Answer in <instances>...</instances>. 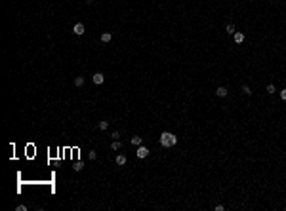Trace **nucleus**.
<instances>
[{
    "instance_id": "obj_4",
    "label": "nucleus",
    "mask_w": 286,
    "mask_h": 211,
    "mask_svg": "<svg viewBox=\"0 0 286 211\" xmlns=\"http://www.w3.org/2000/svg\"><path fill=\"white\" fill-rule=\"evenodd\" d=\"M233 40H235L236 44H242V42H244V32H238V31H236L235 34H233Z\"/></svg>"
},
{
    "instance_id": "obj_13",
    "label": "nucleus",
    "mask_w": 286,
    "mask_h": 211,
    "mask_svg": "<svg viewBox=\"0 0 286 211\" xmlns=\"http://www.w3.org/2000/svg\"><path fill=\"white\" fill-rule=\"evenodd\" d=\"M97 128H99V129H101V131H105V129L109 128V122H105V120H101L99 124H97Z\"/></svg>"
},
{
    "instance_id": "obj_3",
    "label": "nucleus",
    "mask_w": 286,
    "mask_h": 211,
    "mask_svg": "<svg viewBox=\"0 0 286 211\" xmlns=\"http://www.w3.org/2000/svg\"><path fill=\"white\" fill-rule=\"evenodd\" d=\"M84 31H86V27H84L82 23H76V25L73 27V32L76 34V36H80V34H84Z\"/></svg>"
},
{
    "instance_id": "obj_21",
    "label": "nucleus",
    "mask_w": 286,
    "mask_h": 211,
    "mask_svg": "<svg viewBox=\"0 0 286 211\" xmlns=\"http://www.w3.org/2000/svg\"><path fill=\"white\" fill-rule=\"evenodd\" d=\"M86 2H88V4H92V2H94V0H86Z\"/></svg>"
},
{
    "instance_id": "obj_11",
    "label": "nucleus",
    "mask_w": 286,
    "mask_h": 211,
    "mask_svg": "<svg viewBox=\"0 0 286 211\" xmlns=\"http://www.w3.org/2000/svg\"><path fill=\"white\" fill-rule=\"evenodd\" d=\"M74 86H76V87L84 86V76H76V78H74Z\"/></svg>"
},
{
    "instance_id": "obj_15",
    "label": "nucleus",
    "mask_w": 286,
    "mask_h": 211,
    "mask_svg": "<svg viewBox=\"0 0 286 211\" xmlns=\"http://www.w3.org/2000/svg\"><path fill=\"white\" fill-rule=\"evenodd\" d=\"M242 93H244V95H252V89H250V86H242Z\"/></svg>"
},
{
    "instance_id": "obj_18",
    "label": "nucleus",
    "mask_w": 286,
    "mask_h": 211,
    "mask_svg": "<svg viewBox=\"0 0 286 211\" xmlns=\"http://www.w3.org/2000/svg\"><path fill=\"white\" fill-rule=\"evenodd\" d=\"M280 99H282V101H286V87H284V89H280Z\"/></svg>"
},
{
    "instance_id": "obj_7",
    "label": "nucleus",
    "mask_w": 286,
    "mask_h": 211,
    "mask_svg": "<svg viewBox=\"0 0 286 211\" xmlns=\"http://www.w3.org/2000/svg\"><path fill=\"white\" fill-rule=\"evenodd\" d=\"M114 162H116V165H124L128 162V158L124 156V154H116V158H114Z\"/></svg>"
},
{
    "instance_id": "obj_6",
    "label": "nucleus",
    "mask_w": 286,
    "mask_h": 211,
    "mask_svg": "<svg viewBox=\"0 0 286 211\" xmlns=\"http://www.w3.org/2000/svg\"><path fill=\"white\" fill-rule=\"evenodd\" d=\"M92 80H94V84H97V86H99V84H103L105 76H103L101 72H95V74H94V78H92Z\"/></svg>"
},
{
    "instance_id": "obj_9",
    "label": "nucleus",
    "mask_w": 286,
    "mask_h": 211,
    "mask_svg": "<svg viewBox=\"0 0 286 211\" xmlns=\"http://www.w3.org/2000/svg\"><path fill=\"white\" fill-rule=\"evenodd\" d=\"M111 40H113V34H111V32H103V34H101V42L107 44V42H111Z\"/></svg>"
},
{
    "instance_id": "obj_19",
    "label": "nucleus",
    "mask_w": 286,
    "mask_h": 211,
    "mask_svg": "<svg viewBox=\"0 0 286 211\" xmlns=\"http://www.w3.org/2000/svg\"><path fill=\"white\" fill-rule=\"evenodd\" d=\"M111 137H113V139H120V133H118V131H113V133H111Z\"/></svg>"
},
{
    "instance_id": "obj_12",
    "label": "nucleus",
    "mask_w": 286,
    "mask_h": 211,
    "mask_svg": "<svg viewBox=\"0 0 286 211\" xmlns=\"http://www.w3.org/2000/svg\"><path fill=\"white\" fill-rule=\"evenodd\" d=\"M225 32H227V34H235V32H236V29H235V25H233V23H229V25H227V27H225Z\"/></svg>"
},
{
    "instance_id": "obj_14",
    "label": "nucleus",
    "mask_w": 286,
    "mask_h": 211,
    "mask_svg": "<svg viewBox=\"0 0 286 211\" xmlns=\"http://www.w3.org/2000/svg\"><path fill=\"white\" fill-rule=\"evenodd\" d=\"M265 92H267V93H271V95H273V93L277 92V87L273 86V84H269V86H267V87H265Z\"/></svg>"
},
{
    "instance_id": "obj_1",
    "label": "nucleus",
    "mask_w": 286,
    "mask_h": 211,
    "mask_svg": "<svg viewBox=\"0 0 286 211\" xmlns=\"http://www.w3.org/2000/svg\"><path fill=\"white\" fill-rule=\"evenodd\" d=\"M160 145H162L164 148L176 147L177 145V137L174 135V133H170V131H162L160 133Z\"/></svg>"
},
{
    "instance_id": "obj_17",
    "label": "nucleus",
    "mask_w": 286,
    "mask_h": 211,
    "mask_svg": "<svg viewBox=\"0 0 286 211\" xmlns=\"http://www.w3.org/2000/svg\"><path fill=\"white\" fill-rule=\"evenodd\" d=\"M88 158H90V160H95V158H97L95 150H90V152H88Z\"/></svg>"
},
{
    "instance_id": "obj_16",
    "label": "nucleus",
    "mask_w": 286,
    "mask_h": 211,
    "mask_svg": "<svg viewBox=\"0 0 286 211\" xmlns=\"http://www.w3.org/2000/svg\"><path fill=\"white\" fill-rule=\"evenodd\" d=\"M82 167H84V164H82V162H76V164L73 165V169H74V171H80Z\"/></svg>"
},
{
    "instance_id": "obj_20",
    "label": "nucleus",
    "mask_w": 286,
    "mask_h": 211,
    "mask_svg": "<svg viewBox=\"0 0 286 211\" xmlns=\"http://www.w3.org/2000/svg\"><path fill=\"white\" fill-rule=\"evenodd\" d=\"M15 209H17V211H27V206H17Z\"/></svg>"
},
{
    "instance_id": "obj_5",
    "label": "nucleus",
    "mask_w": 286,
    "mask_h": 211,
    "mask_svg": "<svg viewBox=\"0 0 286 211\" xmlns=\"http://www.w3.org/2000/svg\"><path fill=\"white\" fill-rule=\"evenodd\" d=\"M227 87H225V86H219L218 87V89H216V95H218V97H227Z\"/></svg>"
},
{
    "instance_id": "obj_8",
    "label": "nucleus",
    "mask_w": 286,
    "mask_h": 211,
    "mask_svg": "<svg viewBox=\"0 0 286 211\" xmlns=\"http://www.w3.org/2000/svg\"><path fill=\"white\" fill-rule=\"evenodd\" d=\"M111 148H113V150H120V148H122V143H120V139H113V143H111Z\"/></svg>"
},
{
    "instance_id": "obj_2",
    "label": "nucleus",
    "mask_w": 286,
    "mask_h": 211,
    "mask_svg": "<svg viewBox=\"0 0 286 211\" xmlns=\"http://www.w3.org/2000/svg\"><path fill=\"white\" fill-rule=\"evenodd\" d=\"M136 154H137V158H147V156H149V148L143 147V145H139V147H137V152H136Z\"/></svg>"
},
{
    "instance_id": "obj_10",
    "label": "nucleus",
    "mask_w": 286,
    "mask_h": 211,
    "mask_svg": "<svg viewBox=\"0 0 286 211\" xmlns=\"http://www.w3.org/2000/svg\"><path fill=\"white\" fill-rule=\"evenodd\" d=\"M132 145H134V147H139V145H143V139L137 137V135H134V137H132Z\"/></svg>"
}]
</instances>
